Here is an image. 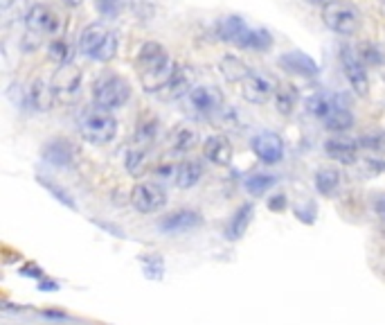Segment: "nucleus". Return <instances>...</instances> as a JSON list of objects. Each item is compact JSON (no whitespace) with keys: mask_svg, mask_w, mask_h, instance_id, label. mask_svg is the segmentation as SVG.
<instances>
[{"mask_svg":"<svg viewBox=\"0 0 385 325\" xmlns=\"http://www.w3.org/2000/svg\"><path fill=\"white\" fill-rule=\"evenodd\" d=\"M52 95L59 104H72L77 102L79 93H82V70H79L75 63L68 66H59V70L52 75Z\"/></svg>","mask_w":385,"mask_h":325,"instance_id":"7","label":"nucleus"},{"mask_svg":"<svg viewBox=\"0 0 385 325\" xmlns=\"http://www.w3.org/2000/svg\"><path fill=\"white\" fill-rule=\"evenodd\" d=\"M43 156L50 161V163H55V165H70L72 161V149L68 142H63V140H55V142H50V145L45 147Z\"/></svg>","mask_w":385,"mask_h":325,"instance_id":"30","label":"nucleus"},{"mask_svg":"<svg viewBox=\"0 0 385 325\" xmlns=\"http://www.w3.org/2000/svg\"><path fill=\"white\" fill-rule=\"evenodd\" d=\"M322 21L329 30L342 36H352L358 30V11L345 0H331L327 7H322Z\"/></svg>","mask_w":385,"mask_h":325,"instance_id":"6","label":"nucleus"},{"mask_svg":"<svg viewBox=\"0 0 385 325\" xmlns=\"http://www.w3.org/2000/svg\"><path fill=\"white\" fill-rule=\"evenodd\" d=\"M156 136H158V122H156L153 118H151V120H144V122L138 124L136 134H134V140H131V145L151 151L153 142H156Z\"/></svg>","mask_w":385,"mask_h":325,"instance_id":"26","label":"nucleus"},{"mask_svg":"<svg viewBox=\"0 0 385 325\" xmlns=\"http://www.w3.org/2000/svg\"><path fill=\"white\" fill-rule=\"evenodd\" d=\"M63 3L68 5V7H79V5L84 3V0H63Z\"/></svg>","mask_w":385,"mask_h":325,"instance_id":"40","label":"nucleus"},{"mask_svg":"<svg viewBox=\"0 0 385 325\" xmlns=\"http://www.w3.org/2000/svg\"><path fill=\"white\" fill-rule=\"evenodd\" d=\"M131 97V86L122 75H117L113 70L102 73L95 84H92V102H95L97 109L104 111H113L124 107Z\"/></svg>","mask_w":385,"mask_h":325,"instance_id":"4","label":"nucleus"},{"mask_svg":"<svg viewBox=\"0 0 385 325\" xmlns=\"http://www.w3.org/2000/svg\"><path fill=\"white\" fill-rule=\"evenodd\" d=\"M203 156L215 165H230L232 145L225 136H210L203 145Z\"/></svg>","mask_w":385,"mask_h":325,"instance_id":"19","label":"nucleus"},{"mask_svg":"<svg viewBox=\"0 0 385 325\" xmlns=\"http://www.w3.org/2000/svg\"><path fill=\"white\" fill-rule=\"evenodd\" d=\"M48 52H50V59L55 63H59V66H68V63H72V57H75V48L65 41L63 36L52 38Z\"/></svg>","mask_w":385,"mask_h":325,"instance_id":"28","label":"nucleus"},{"mask_svg":"<svg viewBox=\"0 0 385 325\" xmlns=\"http://www.w3.org/2000/svg\"><path fill=\"white\" fill-rule=\"evenodd\" d=\"M79 134L90 145H109L117 134V120L111 115V111L88 109L79 118Z\"/></svg>","mask_w":385,"mask_h":325,"instance_id":"5","label":"nucleus"},{"mask_svg":"<svg viewBox=\"0 0 385 325\" xmlns=\"http://www.w3.org/2000/svg\"><path fill=\"white\" fill-rule=\"evenodd\" d=\"M340 107H342V100L340 95H334V93H315L307 100V111L322 122Z\"/></svg>","mask_w":385,"mask_h":325,"instance_id":"20","label":"nucleus"},{"mask_svg":"<svg viewBox=\"0 0 385 325\" xmlns=\"http://www.w3.org/2000/svg\"><path fill=\"white\" fill-rule=\"evenodd\" d=\"M307 3H311V5H320V7H327L331 0H307Z\"/></svg>","mask_w":385,"mask_h":325,"instance_id":"39","label":"nucleus"},{"mask_svg":"<svg viewBox=\"0 0 385 325\" xmlns=\"http://www.w3.org/2000/svg\"><path fill=\"white\" fill-rule=\"evenodd\" d=\"M95 7L102 16L115 18L119 14V7H122V0H95Z\"/></svg>","mask_w":385,"mask_h":325,"instance_id":"36","label":"nucleus"},{"mask_svg":"<svg viewBox=\"0 0 385 325\" xmlns=\"http://www.w3.org/2000/svg\"><path fill=\"white\" fill-rule=\"evenodd\" d=\"M158 179L167 181V183H174L176 188H194L203 176V167L194 163V161H183V163H167V165H158L156 172Z\"/></svg>","mask_w":385,"mask_h":325,"instance_id":"8","label":"nucleus"},{"mask_svg":"<svg viewBox=\"0 0 385 325\" xmlns=\"http://www.w3.org/2000/svg\"><path fill=\"white\" fill-rule=\"evenodd\" d=\"M201 224V215L194 213V211H178V213H171L167 215L158 228L165 230V233H180V230H192Z\"/></svg>","mask_w":385,"mask_h":325,"instance_id":"21","label":"nucleus"},{"mask_svg":"<svg viewBox=\"0 0 385 325\" xmlns=\"http://www.w3.org/2000/svg\"><path fill=\"white\" fill-rule=\"evenodd\" d=\"M242 95L252 104H264L275 95V84L269 80L266 75L252 70L242 82Z\"/></svg>","mask_w":385,"mask_h":325,"instance_id":"13","label":"nucleus"},{"mask_svg":"<svg viewBox=\"0 0 385 325\" xmlns=\"http://www.w3.org/2000/svg\"><path fill=\"white\" fill-rule=\"evenodd\" d=\"M273 102H275V109L280 111L282 115H291L298 104V88L293 84H277L275 86V95H273Z\"/></svg>","mask_w":385,"mask_h":325,"instance_id":"23","label":"nucleus"},{"mask_svg":"<svg viewBox=\"0 0 385 325\" xmlns=\"http://www.w3.org/2000/svg\"><path fill=\"white\" fill-rule=\"evenodd\" d=\"M63 32V21L55 9L36 3L28 9L25 14V38H23V48L25 50H36L41 46L43 38H59Z\"/></svg>","mask_w":385,"mask_h":325,"instance_id":"2","label":"nucleus"},{"mask_svg":"<svg viewBox=\"0 0 385 325\" xmlns=\"http://www.w3.org/2000/svg\"><path fill=\"white\" fill-rule=\"evenodd\" d=\"M192 84H194V73H192L190 66H185V63H183V66H176L174 75H171V80L167 82V86L158 95H161L165 102H174V100L190 95L192 88H194Z\"/></svg>","mask_w":385,"mask_h":325,"instance_id":"14","label":"nucleus"},{"mask_svg":"<svg viewBox=\"0 0 385 325\" xmlns=\"http://www.w3.org/2000/svg\"><path fill=\"white\" fill-rule=\"evenodd\" d=\"M52 102H57L55 95H52V88L41 80L34 82L32 88L28 90V107L34 111H48L52 107Z\"/></svg>","mask_w":385,"mask_h":325,"instance_id":"24","label":"nucleus"},{"mask_svg":"<svg viewBox=\"0 0 385 325\" xmlns=\"http://www.w3.org/2000/svg\"><path fill=\"white\" fill-rule=\"evenodd\" d=\"M273 183H275V176H271V174H252L246 181V190L250 194H264Z\"/></svg>","mask_w":385,"mask_h":325,"instance_id":"33","label":"nucleus"},{"mask_svg":"<svg viewBox=\"0 0 385 325\" xmlns=\"http://www.w3.org/2000/svg\"><path fill=\"white\" fill-rule=\"evenodd\" d=\"M356 52H358V57H361V61L369 63V66H379V63H383V55H381V50L376 46L363 43Z\"/></svg>","mask_w":385,"mask_h":325,"instance_id":"35","label":"nucleus"},{"mask_svg":"<svg viewBox=\"0 0 385 325\" xmlns=\"http://www.w3.org/2000/svg\"><path fill=\"white\" fill-rule=\"evenodd\" d=\"M252 215H255V206H252V203H244V206L232 215L230 224H228V230H225V238H228V240L244 238V233L248 230V226H250V222H252Z\"/></svg>","mask_w":385,"mask_h":325,"instance_id":"22","label":"nucleus"},{"mask_svg":"<svg viewBox=\"0 0 385 325\" xmlns=\"http://www.w3.org/2000/svg\"><path fill=\"white\" fill-rule=\"evenodd\" d=\"M252 151L266 165H275L284 159V140L273 132H259L252 138Z\"/></svg>","mask_w":385,"mask_h":325,"instance_id":"12","label":"nucleus"},{"mask_svg":"<svg viewBox=\"0 0 385 325\" xmlns=\"http://www.w3.org/2000/svg\"><path fill=\"white\" fill-rule=\"evenodd\" d=\"M188 107L196 118H212L223 109V95L215 86H194L188 95Z\"/></svg>","mask_w":385,"mask_h":325,"instance_id":"9","label":"nucleus"},{"mask_svg":"<svg viewBox=\"0 0 385 325\" xmlns=\"http://www.w3.org/2000/svg\"><path fill=\"white\" fill-rule=\"evenodd\" d=\"M280 66L286 70V73H293V75H302V77H318V63L309 57L304 55L300 50H291V52H284L280 57Z\"/></svg>","mask_w":385,"mask_h":325,"instance_id":"16","label":"nucleus"},{"mask_svg":"<svg viewBox=\"0 0 385 325\" xmlns=\"http://www.w3.org/2000/svg\"><path fill=\"white\" fill-rule=\"evenodd\" d=\"M38 183H41V186H43V188H45V190H48V192L52 194V197H55V199H59V201H61L63 206L72 208V211H75V208H77V203L72 201V197H70V194L65 192L63 188H59V186H52L50 181H48V179H43V176L38 179Z\"/></svg>","mask_w":385,"mask_h":325,"instance_id":"34","label":"nucleus"},{"mask_svg":"<svg viewBox=\"0 0 385 325\" xmlns=\"http://www.w3.org/2000/svg\"><path fill=\"white\" fill-rule=\"evenodd\" d=\"M79 52L90 61H111L117 52V36L104 23H92L79 34Z\"/></svg>","mask_w":385,"mask_h":325,"instance_id":"3","label":"nucleus"},{"mask_svg":"<svg viewBox=\"0 0 385 325\" xmlns=\"http://www.w3.org/2000/svg\"><path fill=\"white\" fill-rule=\"evenodd\" d=\"M340 63H342V70L347 75L352 88L361 97H365L369 93V80L365 73V63L361 61V57H358V52L352 50L349 46L340 48Z\"/></svg>","mask_w":385,"mask_h":325,"instance_id":"10","label":"nucleus"},{"mask_svg":"<svg viewBox=\"0 0 385 325\" xmlns=\"http://www.w3.org/2000/svg\"><path fill=\"white\" fill-rule=\"evenodd\" d=\"M167 203V192L163 186L158 183H138L131 190V206L136 208L138 213H156Z\"/></svg>","mask_w":385,"mask_h":325,"instance_id":"11","label":"nucleus"},{"mask_svg":"<svg viewBox=\"0 0 385 325\" xmlns=\"http://www.w3.org/2000/svg\"><path fill=\"white\" fill-rule=\"evenodd\" d=\"M325 151L334 161H338L342 165H352V163H356V156H358V140H352V138H329L325 142Z\"/></svg>","mask_w":385,"mask_h":325,"instance_id":"18","label":"nucleus"},{"mask_svg":"<svg viewBox=\"0 0 385 325\" xmlns=\"http://www.w3.org/2000/svg\"><path fill=\"white\" fill-rule=\"evenodd\" d=\"M136 68H138L144 90H149V93H161L176 70L169 52L156 41H149L140 48L138 59H136Z\"/></svg>","mask_w":385,"mask_h":325,"instance_id":"1","label":"nucleus"},{"mask_svg":"<svg viewBox=\"0 0 385 325\" xmlns=\"http://www.w3.org/2000/svg\"><path fill=\"white\" fill-rule=\"evenodd\" d=\"M147 163H149V151L147 149L129 145V149L124 154V165H126V170L131 174H134V176L144 174V170H147Z\"/></svg>","mask_w":385,"mask_h":325,"instance_id":"27","label":"nucleus"},{"mask_svg":"<svg viewBox=\"0 0 385 325\" xmlns=\"http://www.w3.org/2000/svg\"><path fill=\"white\" fill-rule=\"evenodd\" d=\"M219 68H221V73H223V77L228 82H232V84H242L246 77L252 73L246 63L239 59V57H234V55H228V57H223L221 59V63H219Z\"/></svg>","mask_w":385,"mask_h":325,"instance_id":"25","label":"nucleus"},{"mask_svg":"<svg viewBox=\"0 0 385 325\" xmlns=\"http://www.w3.org/2000/svg\"><path fill=\"white\" fill-rule=\"evenodd\" d=\"M198 140H201V136H198V132L194 127H188V124H178L174 127L171 132L167 134V149L174 151V154H188L192 151Z\"/></svg>","mask_w":385,"mask_h":325,"instance_id":"15","label":"nucleus"},{"mask_svg":"<svg viewBox=\"0 0 385 325\" xmlns=\"http://www.w3.org/2000/svg\"><path fill=\"white\" fill-rule=\"evenodd\" d=\"M273 46V36H271V32H266V30H250V34H248V41H246V46H244V50H257V52H264V50H269Z\"/></svg>","mask_w":385,"mask_h":325,"instance_id":"32","label":"nucleus"},{"mask_svg":"<svg viewBox=\"0 0 385 325\" xmlns=\"http://www.w3.org/2000/svg\"><path fill=\"white\" fill-rule=\"evenodd\" d=\"M340 186V174L338 170H331V167H322V170H318L315 174V188L320 194L325 197H331Z\"/></svg>","mask_w":385,"mask_h":325,"instance_id":"29","label":"nucleus"},{"mask_svg":"<svg viewBox=\"0 0 385 325\" xmlns=\"http://www.w3.org/2000/svg\"><path fill=\"white\" fill-rule=\"evenodd\" d=\"M23 3L25 0H0V14H3L5 18H9L11 9H18Z\"/></svg>","mask_w":385,"mask_h":325,"instance_id":"37","label":"nucleus"},{"mask_svg":"<svg viewBox=\"0 0 385 325\" xmlns=\"http://www.w3.org/2000/svg\"><path fill=\"white\" fill-rule=\"evenodd\" d=\"M322 124H325V129H329V132H347V129L354 124V115H352V111L342 104V107L331 113Z\"/></svg>","mask_w":385,"mask_h":325,"instance_id":"31","label":"nucleus"},{"mask_svg":"<svg viewBox=\"0 0 385 325\" xmlns=\"http://www.w3.org/2000/svg\"><path fill=\"white\" fill-rule=\"evenodd\" d=\"M248 34H250V28H248L246 21L242 16H225L219 23V36L223 38V41L234 43L237 48L246 46Z\"/></svg>","mask_w":385,"mask_h":325,"instance_id":"17","label":"nucleus"},{"mask_svg":"<svg viewBox=\"0 0 385 325\" xmlns=\"http://www.w3.org/2000/svg\"><path fill=\"white\" fill-rule=\"evenodd\" d=\"M376 211H379L381 217H385V197H379V201H376Z\"/></svg>","mask_w":385,"mask_h":325,"instance_id":"38","label":"nucleus"}]
</instances>
